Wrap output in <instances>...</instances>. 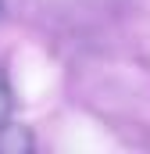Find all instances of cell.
<instances>
[{"mask_svg":"<svg viewBox=\"0 0 150 154\" xmlns=\"http://www.w3.org/2000/svg\"><path fill=\"white\" fill-rule=\"evenodd\" d=\"M36 151V136L29 125L18 122H0V154H32Z\"/></svg>","mask_w":150,"mask_h":154,"instance_id":"obj_1","label":"cell"},{"mask_svg":"<svg viewBox=\"0 0 150 154\" xmlns=\"http://www.w3.org/2000/svg\"><path fill=\"white\" fill-rule=\"evenodd\" d=\"M11 115H14V93H11V82H7V75L0 72V122H7Z\"/></svg>","mask_w":150,"mask_h":154,"instance_id":"obj_2","label":"cell"},{"mask_svg":"<svg viewBox=\"0 0 150 154\" xmlns=\"http://www.w3.org/2000/svg\"><path fill=\"white\" fill-rule=\"evenodd\" d=\"M0 18H4V0H0Z\"/></svg>","mask_w":150,"mask_h":154,"instance_id":"obj_3","label":"cell"}]
</instances>
